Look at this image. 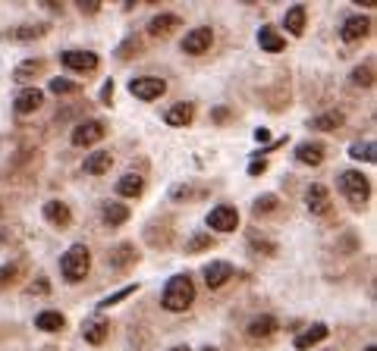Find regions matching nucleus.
Wrapping results in <instances>:
<instances>
[{
  "mask_svg": "<svg viewBox=\"0 0 377 351\" xmlns=\"http://www.w3.org/2000/svg\"><path fill=\"white\" fill-rule=\"evenodd\" d=\"M280 330V323H277V317H270V314H261V317H255L252 323H248V339H270L274 332Z\"/></svg>",
  "mask_w": 377,
  "mask_h": 351,
  "instance_id": "obj_15",
  "label": "nucleus"
},
{
  "mask_svg": "<svg viewBox=\"0 0 377 351\" xmlns=\"http://www.w3.org/2000/svg\"><path fill=\"white\" fill-rule=\"evenodd\" d=\"M352 160H365V163H374V142H356L349 148Z\"/></svg>",
  "mask_w": 377,
  "mask_h": 351,
  "instance_id": "obj_30",
  "label": "nucleus"
},
{
  "mask_svg": "<svg viewBox=\"0 0 377 351\" xmlns=\"http://www.w3.org/2000/svg\"><path fill=\"white\" fill-rule=\"evenodd\" d=\"M208 226L217 232H236V226H239V210L230 207V204H217V207L208 214Z\"/></svg>",
  "mask_w": 377,
  "mask_h": 351,
  "instance_id": "obj_6",
  "label": "nucleus"
},
{
  "mask_svg": "<svg viewBox=\"0 0 377 351\" xmlns=\"http://www.w3.org/2000/svg\"><path fill=\"white\" fill-rule=\"evenodd\" d=\"M44 69H48V63H44V60H26V63H19V66H16L13 79L16 82H28V79H35V75H42Z\"/></svg>",
  "mask_w": 377,
  "mask_h": 351,
  "instance_id": "obj_28",
  "label": "nucleus"
},
{
  "mask_svg": "<svg viewBox=\"0 0 377 351\" xmlns=\"http://www.w3.org/2000/svg\"><path fill=\"white\" fill-rule=\"evenodd\" d=\"M48 35V26H19L13 32L16 41H35V38H44Z\"/></svg>",
  "mask_w": 377,
  "mask_h": 351,
  "instance_id": "obj_32",
  "label": "nucleus"
},
{
  "mask_svg": "<svg viewBox=\"0 0 377 351\" xmlns=\"http://www.w3.org/2000/svg\"><path fill=\"white\" fill-rule=\"evenodd\" d=\"M205 248H214L211 232H199V236H192L185 242V254H195V251H205Z\"/></svg>",
  "mask_w": 377,
  "mask_h": 351,
  "instance_id": "obj_31",
  "label": "nucleus"
},
{
  "mask_svg": "<svg viewBox=\"0 0 377 351\" xmlns=\"http://www.w3.org/2000/svg\"><path fill=\"white\" fill-rule=\"evenodd\" d=\"M48 292H50V285H48V279L44 276H38V283L28 285V295H48Z\"/></svg>",
  "mask_w": 377,
  "mask_h": 351,
  "instance_id": "obj_38",
  "label": "nucleus"
},
{
  "mask_svg": "<svg viewBox=\"0 0 377 351\" xmlns=\"http://www.w3.org/2000/svg\"><path fill=\"white\" fill-rule=\"evenodd\" d=\"M101 220L107 226H123L126 220H129V207H126V204H117V201H107L101 207Z\"/></svg>",
  "mask_w": 377,
  "mask_h": 351,
  "instance_id": "obj_21",
  "label": "nucleus"
},
{
  "mask_svg": "<svg viewBox=\"0 0 377 351\" xmlns=\"http://www.w3.org/2000/svg\"><path fill=\"white\" fill-rule=\"evenodd\" d=\"M120 60H129V57H138L142 54V38H136V35H132V38H126V44H120Z\"/></svg>",
  "mask_w": 377,
  "mask_h": 351,
  "instance_id": "obj_34",
  "label": "nucleus"
},
{
  "mask_svg": "<svg viewBox=\"0 0 377 351\" xmlns=\"http://www.w3.org/2000/svg\"><path fill=\"white\" fill-rule=\"evenodd\" d=\"M305 204H309V210L315 216L327 214L330 210V191L324 189V185H309V191H305Z\"/></svg>",
  "mask_w": 377,
  "mask_h": 351,
  "instance_id": "obj_14",
  "label": "nucleus"
},
{
  "mask_svg": "<svg viewBox=\"0 0 377 351\" xmlns=\"http://www.w3.org/2000/svg\"><path fill=\"white\" fill-rule=\"evenodd\" d=\"M63 66L66 69H75V73H91V69H98V54H91V50H63Z\"/></svg>",
  "mask_w": 377,
  "mask_h": 351,
  "instance_id": "obj_9",
  "label": "nucleus"
},
{
  "mask_svg": "<svg viewBox=\"0 0 377 351\" xmlns=\"http://www.w3.org/2000/svg\"><path fill=\"white\" fill-rule=\"evenodd\" d=\"M136 289H138V285H126V289H120V292H113V295H107L101 304H98V307H101V311H107V307H113V304H117V301H123V298H129Z\"/></svg>",
  "mask_w": 377,
  "mask_h": 351,
  "instance_id": "obj_36",
  "label": "nucleus"
},
{
  "mask_svg": "<svg viewBox=\"0 0 377 351\" xmlns=\"http://www.w3.org/2000/svg\"><path fill=\"white\" fill-rule=\"evenodd\" d=\"M295 160L305 163V167H321L324 163V144L321 142H302L295 148Z\"/></svg>",
  "mask_w": 377,
  "mask_h": 351,
  "instance_id": "obj_16",
  "label": "nucleus"
},
{
  "mask_svg": "<svg viewBox=\"0 0 377 351\" xmlns=\"http://www.w3.org/2000/svg\"><path fill=\"white\" fill-rule=\"evenodd\" d=\"M170 351H192L189 345H176V348H170Z\"/></svg>",
  "mask_w": 377,
  "mask_h": 351,
  "instance_id": "obj_45",
  "label": "nucleus"
},
{
  "mask_svg": "<svg viewBox=\"0 0 377 351\" xmlns=\"http://www.w3.org/2000/svg\"><path fill=\"white\" fill-rule=\"evenodd\" d=\"M327 326H324V323H315V326H311V330H305V332H299V336H295V348H299V351H309L311 348V345H318V342H324V339H327Z\"/></svg>",
  "mask_w": 377,
  "mask_h": 351,
  "instance_id": "obj_20",
  "label": "nucleus"
},
{
  "mask_svg": "<svg viewBox=\"0 0 377 351\" xmlns=\"http://www.w3.org/2000/svg\"><path fill=\"white\" fill-rule=\"evenodd\" d=\"M79 10H82V13H98V10H101V0H79Z\"/></svg>",
  "mask_w": 377,
  "mask_h": 351,
  "instance_id": "obj_39",
  "label": "nucleus"
},
{
  "mask_svg": "<svg viewBox=\"0 0 377 351\" xmlns=\"http://www.w3.org/2000/svg\"><path fill=\"white\" fill-rule=\"evenodd\" d=\"M91 270V251L85 245H73L66 254L60 257V273L66 283H82Z\"/></svg>",
  "mask_w": 377,
  "mask_h": 351,
  "instance_id": "obj_2",
  "label": "nucleus"
},
{
  "mask_svg": "<svg viewBox=\"0 0 377 351\" xmlns=\"http://www.w3.org/2000/svg\"><path fill=\"white\" fill-rule=\"evenodd\" d=\"M340 189H343V195L349 198V204L362 207V204L371 198V179L365 173H358V169H346V173L340 176Z\"/></svg>",
  "mask_w": 377,
  "mask_h": 351,
  "instance_id": "obj_3",
  "label": "nucleus"
},
{
  "mask_svg": "<svg viewBox=\"0 0 377 351\" xmlns=\"http://www.w3.org/2000/svg\"><path fill=\"white\" fill-rule=\"evenodd\" d=\"M195 301V283L189 273H179V276H173L170 283H167L164 289V298H160V304H164L170 314H183L189 311Z\"/></svg>",
  "mask_w": 377,
  "mask_h": 351,
  "instance_id": "obj_1",
  "label": "nucleus"
},
{
  "mask_svg": "<svg viewBox=\"0 0 377 351\" xmlns=\"http://www.w3.org/2000/svg\"><path fill=\"white\" fill-rule=\"evenodd\" d=\"M368 32H371L368 16H349V19L343 22V28H340V38H343L346 44H352V41H362Z\"/></svg>",
  "mask_w": 377,
  "mask_h": 351,
  "instance_id": "obj_12",
  "label": "nucleus"
},
{
  "mask_svg": "<svg viewBox=\"0 0 377 351\" xmlns=\"http://www.w3.org/2000/svg\"><path fill=\"white\" fill-rule=\"evenodd\" d=\"M226 116H230V113H226V110H223V107H220V110H214V120H217V122H223V120H226Z\"/></svg>",
  "mask_w": 377,
  "mask_h": 351,
  "instance_id": "obj_44",
  "label": "nucleus"
},
{
  "mask_svg": "<svg viewBox=\"0 0 377 351\" xmlns=\"http://www.w3.org/2000/svg\"><path fill=\"white\" fill-rule=\"evenodd\" d=\"M305 19H309V10H305V3H295L293 10H286V19H283V26L289 28V35H295V38H299V35L305 32Z\"/></svg>",
  "mask_w": 377,
  "mask_h": 351,
  "instance_id": "obj_22",
  "label": "nucleus"
},
{
  "mask_svg": "<svg viewBox=\"0 0 377 351\" xmlns=\"http://www.w3.org/2000/svg\"><path fill=\"white\" fill-rule=\"evenodd\" d=\"M110 101H113V82H104V88H101V104H107V107H110Z\"/></svg>",
  "mask_w": 377,
  "mask_h": 351,
  "instance_id": "obj_40",
  "label": "nucleus"
},
{
  "mask_svg": "<svg viewBox=\"0 0 377 351\" xmlns=\"http://www.w3.org/2000/svg\"><path fill=\"white\" fill-rule=\"evenodd\" d=\"M142 189H145V179H142V176H136V173H126L123 179L117 182V191L123 198H138V195H142Z\"/></svg>",
  "mask_w": 377,
  "mask_h": 351,
  "instance_id": "obj_26",
  "label": "nucleus"
},
{
  "mask_svg": "<svg viewBox=\"0 0 377 351\" xmlns=\"http://www.w3.org/2000/svg\"><path fill=\"white\" fill-rule=\"evenodd\" d=\"M138 260V251L132 242H120L117 248L107 254V267L110 270H126V267H132V263Z\"/></svg>",
  "mask_w": 377,
  "mask_h": 351,
  "instance_id": "obj_10",
  "label": "nucleus"
},
{
  "mask_svg": "<svg viewBox=\"0 0 377 351\" xmlns=\"http://www.w3.org/2000/svg\"><path fill=\"white\" fill-rule=\"evenodd\" d=\"M255 138H258V142H268L270 132H268V129H258V132H255Z\"/></svg>",
  "mask_w": 377,
  "mask_h": 351,
  "instance_id": "obj_43",
  "label": "nucleus"
},
{
  "mask_svg": "<svg viewBox=\"0 0 377 351\" xmlns=\"http://www.w3.org/2000/svg\"><path fill=\"white\" fill-rule=\"evenodd\" d=\"M252 248L268 251V254H277V245H270V242H258V238H252Z\"/></svg>",
  "mask_w": 377,
  "mask_h": 351,
  "instance_id": "obj_42",
  "label": "nucleus"
},
{
  "mask_svg": "<svg viewBox=\"0 0 377 351\" xmlns=\"http://www.w3.org/2000/svg\"><path fill=\"white\" fill-rule=\"evenodd\" d=\"M176 28H183V19L176 13H160L148 22V35L151 38H170Z\"/></svg>",
  "mask_w": 377,
  "mask_h": 351,
  "instance_id": "obj_11",
  "label": "nucleus"
},
{
  "mask_svg": "<svg viewBox=\"0 0 377 351\" xmlns=\"http://www.w3.org/2000/svg\"><path fill=\"white\" fill-rule=\"evenodd\" d=\"M35 326L42 332H60L63 326H66V317H63L60 311H42L35 317Z\"/></svg>",
  "mask_w": 377,
  "mask_h": 351,
  "instance_id": "obj_23",
  "label": "nucleus"
},
{
  "mask_svg": "<svg viewBox=\"0 0 377 351\" xmlns=\"http://www.w3.org/2000/svg\"><path fill=\"white\" fill-rule=\"evenodd\" d=\"M264 169H268V160H252L248 163V176H261Z\"/></svg>",
  "mask_w": 377,
  "mask_h": 351,
  "instance_id": "obj_41",
  "label": "nucleus"
},
{
  "mask_svg": "<svg viewBox=\"0 0 377 351\" xmlns=\"http://www.w3.org/2000/svg\"><path fill=\"white\" fill-rule=\"evenodd\" d=\"M258 44H261V50H268V54H280V50L286 48V41H283L270 26H264L258 32Z\"/></svg>",
  "mask_w": 377,
  "mask_h": 351,
  "instance_id": "obj_25",
  "label": "nucleus"
},
{
  "mask_svg": "<svg viewBox=\"0 0 377 351\" xmlns=\"http://www.w3.org/2000/svg\"><path fill=\"white\" fill-rule=\"evenodd\" d=\"M44 104V95L38 91V88H26V91H19L16 95V101H13V110L19 116H28V113H35V110Z\"/></svg>",
  "mask_w": 377,
  "mask_h": 351,
  "instance_id": "obj_13",
  "label": "nucleus"
},
{
  "mask_svg": "<svg viewBox=\"0 0 377 351\" xmlns=\"http://www.w3.org/2000/svg\"><path fill=\"white\" fill-rule=\"evenodd\" d=\"M201 351H217V348H211V345H208V348H201Z\"/></svg>",
  "mask_w": 377,
  "mask_h": 351,
  "instance_id": "obj_47",
  "label": "nucleus"
},
{
  "mask_svg": "<svg viewBox=\"0 0 377 351\" xmlns=\"http://www.w3.org/2000/svg\"><path fill=\"white\" fill-rule=\"evenodd\" d=\"M164 120H167V126H189V122L195 120V104H173L170 110L164 113Z\"/></svg>",
  "mask_w": 377,
  "mask_h": 351,
  "instance_id": "obj_17",
  "label": "nucleus"
},
{
  "mask_svg": "<svg viewBox=\"0 0 377 351\" xmlns=\"http://www.w3.org/2000/svg\"><path fill=\"white\" fill-rule=\"evenodd\" d=\"M365 351H377V348H374V345H365Z\"/></svg>",
  "mask_w": 377,
  "mask_h": 351,
  "instance_id": "obj_46",
  "label": "nucleus"
},
{
  "mask_svg": "<svg viewBox=\"0 0 377 351\" xmlns=\"http://www.w3.org/2000/svg\"><path fill=\"white\" fill-rule=\"evenodd\" d=\"M211 41H214V32L208 26L192 28V32L183 38V50L185 54H192V57H199V54H205V50L211 48Z\"/></svg>",
  "mask_w": 377,
  "mask_h": 351,
  "instance_id": "obj_7",
  "label": "nucleus"
},
{
  "mask_svg": "<svg viewBox=\"0 0 377 351\" xmlns=\"http://www.w3.org/2000/svg\"><path fill=\"white\" fill-rule=\"evenodd\" d=\"M110 167H113V157H110V151H95V154H89V157H85V163H82V169L89 176H104Z\"/></svg>",
  "mask_w": 377,
  "mask_h": 351,
  "instance_id": "obj_18",
  "label": "nucleus"
},
{
  "mask_svg": "<svg viewBox=\"0 0 377 351\" xmlns=\"http://www.w3.org/2000/svg\"><path fill=\"white\" fill-rule=\"evenodd\" d=\"M233 276H236L233 263H226V260H211V263L205 267V283H208V289H220V285H226Z\"/></svg>",
  "mask_w": 377,
  "mask_h": 351,
  "instance_id": "obj_8",
  "label": "nucleus"
},
{
  "mask_svg": "<svg viewBox=\"0 0 377 351\" xmlns=\"http://www.w3.org/2000/svg\"><path fill=\"white\" fill-rule=\"evenodd\" d=\"M107 332H110V326L104 323V320H89V323L82 326V336L89 345H101L104 339H107Z\"/></svg>",
  "mask_w": 377,
  "mask_h": 351,
  "instance_id": "obj_27",
  "label": "nucleus"
},
{
  "mask_svg": "<svg viewBox=\"0 0 377 351\" xmlns=\"http://www.w3.org/2000/svg\"><path fill=\"white\" fill-rule=\"evenodd\" d=\"M352 85H358V88H371L374 85V63H362V66H356L352 69Z\"/></svg>",
  "mask_w": 377,
  "mask_h": 351,
  "instance_id": "obj_29",
  "label": "nucleus"
},
{
  "mask_svg": "<svg viewBox=\"0 0 377 351\" xmlns=\"http://www.w3.org/2000/svg\"><path fill=\"white\" fill-rule=\"evenodd\" d=\"M104 135H107V126H104L101 120H85L73 129L69 142H73L75 148H91V144H98Z\"/></svg>",
  "mask_w": 377,
  "mask_h": 351,
  "instance_id": "obj_4",
  "label": "nucleus"
},
{
  "mask_svg": "<svg viewBox=\"0 0 377 351\" xmlns=\"http://www.w3.org/2000/svg\"><path fill=\"white\" fill-rule=\"evenodd\" d=\"M252 210H255V216H261V214H270V210H277V195H261L258 201L252 204Z\"/></svg>",
  "mask_w": 377,
  "mask_h": 351,
  "instance_id": "obj_37",
  "label": "nucleus"
},
{
  "mask_svg": "<svg viewBox=\"0 0 377 351\" xmlns=\"http://www.w3.org/2000/svg\"><path fill=\"white\" fill-rule=\"evenodd\" d=\"M48 88L54 91V95H79V91H82L79 82H69V79H50Z\"/></svg>",
  "mask_w": 377,
  "mask_h": 351,
  "instance_id": "obj_33",
  "label": "nucleus"
},
{
  "mask_svg": "<svg viewBox=\"0 0 377 351\" xmlns=\"http://www.w3.org/2000/svg\"><path fill=\"white\" fill-rule=\"evenodd\" d=\"M343 122H346V116L340 113V110H327V113L311 120V129H318V132H333V129H340Z\"/></svg>",
  "mask_w": 377,
  "mask_h": 351,
  "instance_id": "obj_24",
  "label": "nucleus"
},
{
  "mask_svg": "<svg viewBox=\"0 0 377 351\" xmlns=\"http://www.w3.org/2000/svg\"><path fill=\"white\" fill-rule=\"evenodd\" d=\"M22 267L19 263H7V267H0V289H7V285H13L16 279H19Z\"/></svg>",
  "mask_w": 377,
  "mask_h": 351,
  "instance_id": "obj_35",
  "label": "nucleus"
},
{
  "mask_svg": "<svg viewBox=\"0 0 377 351\" xmlns=\"http://www.w3.org/2000/svg\"><path fill=\"white\" fill-rule=\"evenodd\" d=\"M167 91V82L158 79V75H138V79L129 82V95H136L138 101H158Z\"/></svg>",
  "mask_w": 377,
  "mask_h": 351,
  "instance_id": "obj_5",
  "label": "nucleus"
},
{
  "mask_svg": "<svg viewBox=\"0 0 377 351\" xmlns=\"http://www.w3.org/2000/svg\"><path fill=\"white\" fill-rule=\"evenodd\" d=\"M44 216H48V223L60 226V229H66V226L73 223V214H69V207L63 201H48L44 204Z\"/></svg>",
  "mask_w": 377,
  "mask_h": 351,
  "instance_id": "obj_19",
  "label": "nucleus"
}]
</instances>
